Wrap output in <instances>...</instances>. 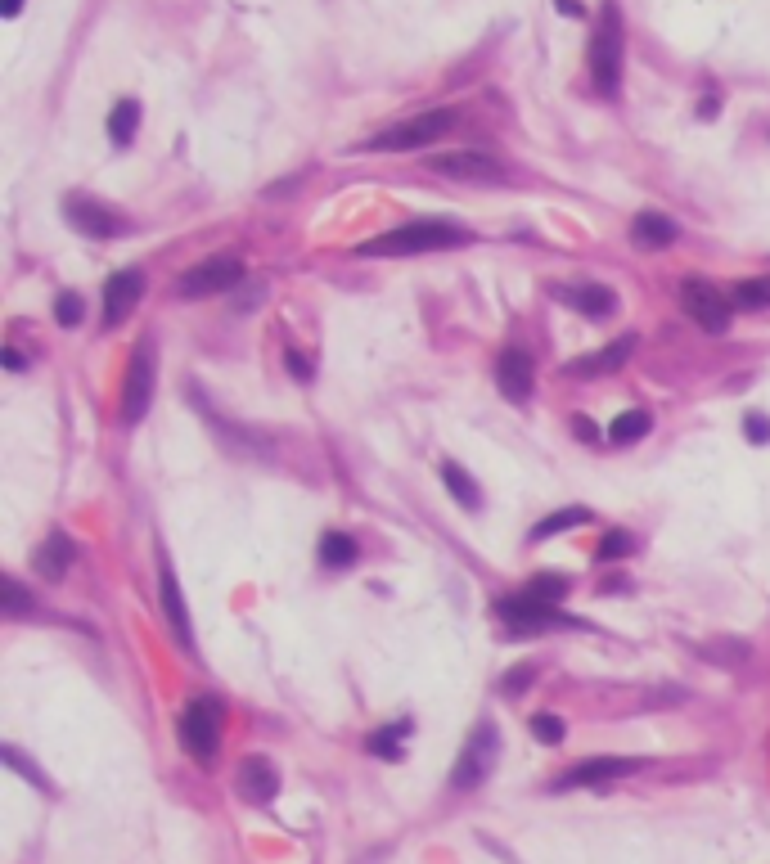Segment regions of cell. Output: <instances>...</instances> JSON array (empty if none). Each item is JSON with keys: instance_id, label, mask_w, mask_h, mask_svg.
<instances>
[{"instance_id": "1", "label": "cell", "mask_w": 770, "mask_h": 864, "mask_svg": "<svg viewBox=\"0 0 770 864\" xmlns=\"http://www.w3.org/2000/svg\"><path fill=\"white\" fill-rule=\"evenodd\" d=\"M460 243H469V230H460V225H451V221H437V216H428V221L397 225V230H388V234H379V239L361 243V248H356V257H415V252L460 248Z\"/></svg>"}, {"instance_id": "2", "label": "cell", "mask_w": 770, "mask_h": 864, "mask_svg": "<svg viewBox=\"0 0 770 864\" xmlns=\"http://www.w3.org/2000/svg\"><path fill=\"white\" fill-rule=\"evenodd\" d=\"M586 63H590V81H595L604 95H617V86H622V9H617L613 0H608L604 14H599Z\"/></svg>"}, {"instance_id": "3", "label": "cell", "mask_w": 770, "mask_h": 864, "mask_svg": "<svg viewBox=\"0 0 770 864\" xmlns=\"http://www.w3.org/2000/svg\"><path fill=\"white\" fill-rule=\"evenodd\" d=\"M451 126H455L451 108H428V113L406 117V122L379 131L374 140H365V149L370 153H415V149H424V144H437Z\"/></svg>"}, {"instance_id": "4", "label": "cell", "mask_w": 770, "mask_h": 864, "mask_svg": "<svg viewBox=\"0 0 770 864\" xmlns=\"http://www.w3.org/2000/svg\"><path fill=\"white\" fill-rule=\"evenodd\" d=\"M221 720H226V707H221L212 693H199V698H190V707L181 711V725H176V734H181L185 752H190L199 765H208L212 756H217Z\"/></svg>"}, {"instance_id": "5", "label": "cell", "mask_w": 770, "mask_h": 864, "mask_svg": "<svg viewBox=\"0 0 770 864\" xmlns=\"http://www.w3.org/2000/svg\"><path fill=\"white\" fill-rule=\"evenodd\" d=\"M244 279V261L239 257H208L199 266H190L181 279H176V297L185 302H199V297H212V293H226Z\"/></svg>"}, {"instance_id": "6", "label": "cell", "mask_w": 770, "mask_h": 864, "mask_svg": "<svg viewBox=\"0 0 770 864\" xmlns=\"http://www.w3.org/2000/svg\"><path fill=\"white\" fill-rule=\"evenodd\" d=\"M154 378H158V360H154V342H140L136 356H131L127 383H122V423H140L154 401Z\"/></svg>"}, {"instance_id": "7", "label": "cell", "mask_w": 770, "mask_h": 864, "mask_svg": "<svg viewBox=\"0 0 770 864\" xmlns=\"http://www.w3.org/2000/svg\"><path fill=\"white\" fill-rule=\"evenodd\" d=\"M644 756H590V761L572 765L554 779V792H572V788H599V783H613V779H626V774H640L644 770Z\"/></svg>"}, {"instance_id": "8", "label": "cell", "mask_w": 770, "mask_h": 864, "mask_svg": "<svg viewBox=\"0 0 770 864\" xmlns=\"http://www.w3.org/2000/svg\"><path fill=\"white\" fill-rule=\"evenodd\" d=\"M680 306L694 324H703L707 333H725L730 329V302L721 297V288L707 284V279H685L680 284Z\"/></svg>"}, {"instance_id": "9", "label": "cell", "mask_w": 770, "mask_h": 864, "mask_svg": "<svg viewBox=\"0 0 770 864\" xmlns=\"http://www.w3.org/2000/svg\"><path fill=\"white\" fill-rule=\"evenodd\" d=\"M64 212H68V225L82 230V234H91V239H113V234L127 230L122 212H113L109 203H100V198H91V194H68Z\"/></svg>"}, {"instance_id": "10", "label": "cell", "mask_w": 770, "mask_h": 864, "mask_svg": "<svg viewBox=\"0 0 770 864\" xmlns=\"http://www.w3.org/2000/svg\"><path fill=\"white\" fill-rule=\"evenodd\" d=\"M428 171H437V176H446V180H478V185H496V180H505V167H500L496 158H487V153H478V149L433 153V158H428Z\"/></svg>"}, {"instance_id": "11", "label": "cell", "mask_w": 770, "mask_h": 864, "mask_svg": "<svg viewBox=\"0 0 770 864\" xmlns=\"http://www.w3.org/2000/svg\"><path fill=\"white\" fill-rule=\"evenodd\" d=\"M491 761H496V729L491 725H478L469 734V743H464L460 761H455L451 770V788H478L482 779H487Z\"/></svg>"}, {"instance_id": "12", "label": "cell", "mask_w": 770, "mask_h": 864, "mask_svg": "<svg viewBox=\"0 0 770 864\" xmlns=\"http://www.w3.org/2000/svg\"><path fill=\"white\" fill-rule=\"evenodd\" d=\"M496 617L505 621L509 630H550V626H563V621H568V617H559V603H541L527 590L514 594V599H500Z\"/></svg>"}, {"instance_id": "13", "label": "cell", "mask_w": 770, "mask_h": 864, "mask_svg": "<svg viewBox=\"0 0 770 864\" xmlns=\"http://www.w3.org/2000/svg\"><path fill=\"white\" fill-rule=\"evenodd\" d=\"M158 585H163V612H167V626H172V639L194 657L199 653V644H194L190 608H185V594H181V585H176V572H172L167 558H158Z\"/></svg>"}, {"instance_id": "14", "label": "cell", "mask_w": 770, "mask_h": 864, "mask_svg": "<svg viewBox=\"0 0 770 864\" xmlns=\"http://www.w3.org/2000/svg\"><path fill=\"white\" fill-rule=\"evenodd\" d=\"M140 297H145V275H140V270H118V275H109V284H104V329H118V324L136 311Z\"/></svg>"}, {"instance_id": "15", "label": "cell", "mask_w": 770, "mask_h": 864, "mask_svg": "<svg viewBox=\"0 0 770 864\" xmlns=\"http://www.w3.org/2000/svg\"><path fill=\"white\" fill-rule=\"evenodd\" d=\"M496 383H500V392H505L509 401L523 405L527 396H532V383H536V365H532V356H527L523 347L500 351V360H496Z\"/></svg>"}, {"instance_id": "16", "label": "cell", "mask_w": 770, "mask_h": 864, "mask_svg": "<svg viewBox=\"0 0 770 864\" xmlns=\"http://www.w3.org/2000/svg\"><path fill=\"white\" fill-rule=\"evenodd\" d=\"M239 797L253 801V806H266V801H275V792H280V770H275L266 756H248L244 765H239Z\"/></svg>"}, {"instance_id": "17", "label": "cell", "mask_w": 770, "mask_h": 864, "mask_svg": "<svg viewBox=\"0 0 770 864\" xmlns=\"http://www.w3.org/2000/svg\"><path fill=\"white\" fill-rule=\"evenodd\" d=\"M73 558H77L73 536H68V531H50V536L41 540V549L32 554V567H37V576H46V581H64Z\"/></svg>"}, {"instance_id": "18", "label": "cell", "mask_w": 770, "mask_h": 864, "mask_svg": "<svg viewBox=\"0 0 770 864\" xmlns=\"http://www.w3.org/2000/svg\"><path fill=\"white\" fill-rule=\"evenodd\" d=\"M631 351H635V338L626 333V338L608 342V347L595 351V356H581L577 365H568V374H581V378H590V374H613V369H622L626 360H631Z\"/></svg>"}, {"instance_id": "19", "label": "cell", "mask_w": 770, "mask_h": 864, "mask_svg": "<svg viewBox=\"0 0 770 864\" xmlns=\"http://www.w3.org/2000/svg\"><path fill=\"white\" fill-rule=\"evenodd\" d=\"M631 243L635 248H667V243H676V221L662 212H640L631 221Z\"/></svg>"}, {"instance_id": "20", "label": "cell", "mask_w": 770, "mask_h": 864, "mask_svg": "<svg viewBox=\"0 0 770 864\" xmlns=\"http://www.w3.org/2000/svg\"><path fill=\"white\" fill-rule=\"evenodd\" d=\"M406 734H410V720H392V725L374 729V734L365 738V747H370L379 761H401V756H406Z\"/></svg>"}, {"instance_id": "21", "label": "cell", "mask_w": 770, "mask_h": 864, "mask_svg": "<svg viewBox=\"0 0 770 864\" xmlns=\"http://www.w3.org/2000/svg\"><path fill=\"white\" fill-rule=\"evenodd\" d=\"M140 117H145L140 99H118V108H109V140L118 144V149H127V144L136 140Z\"/></svg>"}, {"instance_id": "22", "label": "cell", "mask_w": 770, "mask_h": 864, "mask_svg": "<svg viewBox=\"0 0 770 864\" xmlns=\"http://www.w3.org/2000/svg\"><path fill=\"white\" fill-rule=\"evenodd\" d=\"M590 522V509H581V504H568V509H554L550 518H541L532 527V545H541V540H550V536H559V531H572V527H586Z\"/></svg>"}, {"instance_id": "23", "label": "cell", "mask_w": 770, "mask_h": 864, "mask_svg": "<svg viewBox=\"0 0 770 864\" xmlns=\"http://www.w3.org/2000/svg\"><path fill=\"white\" fill-rule=\"evenodd\" d=\"M316 554H320V563H325V567H352L361 549H356V540L347 536V531H325Z\"/></svg>"}, {"instance_id": "24", "label": "cell", "mask_w": 770, "mask_h": 864, "mask_svg": "<svg viewBox=\"0 0 770 864\" xmlns=\"http://www.w3.org/2000/svg\"><path fill=\"white\" fill-rule=\"evenodd\" d=\"M649 428H653L649 410H626L608 423V441H613V446H631V441H640Z\"/></svg>"}, {"instance_id": "25", "label": "cell", "mask_w": 770, "mask_h": 864, "mask_svg": "<svg viewBox=\"0 0 770 864\" xmlns=\"http://www.w3.org/2000/svg\"><path fill=\"white\" fill-rule=\"evenodd\" d=\"M442 482H446V491H451L455 500L464 504V509H478V504H482V491H478V482H473V477L464 473L460 464H451V459H446V464H442Z\"/></svg>"}, {"instance_id": "26", "label": "cell", "mask_w": 770, "mask_h": 864, "mask_svg": "<svg viewBox=\"0 0 770 864\" xmlns=\"http://www.w3.org/2000/svg\"><path fill=\"white\" fill-rule=\"evenodd\" d=\"M568 297L577 311H586V315H608L613 311V288H599V284H581V288H568Z\"/></svg>"}, {"instance_id": "27", "label": "cell", "mask_w": 770, "mask_h": 864, "mask_svg": "<svg viewBox=\"0 0 770 864\" xmlns=\"http://www.w3.org/2000/svg\"><path fill=\"white\" fill-rule=\"evenodd\" d=\"M527 594H536L541 603H559L563 594H568V581H563L559 572H536L532 581H527Z\"/></svg>"}, {"instance_id": "28", "label": "cell", "mask_w": 770, "mask_h": 864, "mask_svg": "<svg viewBox=\"0 0 770 864\" xmlns=\"http://www.w3.org/2000/svg\"><path fill=\"white\" fill-rule=\"evenodd\" d=\"M82 315H86V302H82V293H59V297H55V320L64 324V329H73V324H82Z\"/></svg>"}, {"instance_id": "29", "label": "cell", "mask_w": 770, "mask_h": 864, "mask_svg": "<svg viewBox=\"0 0 770 864\" xmlns=\"http://www.w3.org/2000/svg\"><path fill=\"white\" fill-rule=\"evenodd\" d=\"M734 302L739 306H770V279H743L734 288Z\"/></svg>"}, {"instance_id": "30", "label": "cell", "mask_w": 770, "mask_h": 864, "mask_svg": "<svg viewBox=\"0 0 770 864\" xmlns=\"http://www.w3.org/2000/svg\"><path fill=\"white\" fill-rule=\"evenodd\" d=\"M527 729H532L536 743H550V747H554V743H563V720H559V716H550V711L532 716V725H527Z\"/></svg>"}, {"instance_id": "31", "label": "cell", "mask_w": 770, "mask_h": 864, "mask_svg": "<svg viewBox=\"0 0 770 864\" xmlns=\"http://www.w3.org/2000/svg\"><path fill=\"white\" fill-rule=\"evenodd\" d=\"M532 675H536V666H532V662H518L514 671H505V675H500V684H496V689L505 693V698H518V693L527 689V680H532Z\"/></svg>"}, {"instance_id": "32", "label": "cell", "mask_w": 770, "mask_h": 864, "mask_svg": "<svg viewBox=\"0 0 770 864\" xmlns=\"http://www.w3.org/2000/svg\"><path fill=\"white\" fill-rule=\"evenodd\" d=\"M631 549H635V540H631V531H622V527L608 531V536L599 540V558H604V563H608V558H626Z\"/></svg>"}, {"instance_id": "33", "label": "cell", "mask_w": 770, "mask_h": 864, "mask_svg": "<svg viewBox=\"0 0 770 864\" xmlns=\"http://www.w3.org/2000/svg\"><path fill=\"white\" fill-rule=\"evenodd\" d=\"M284 369H289L293 378H298V383H311V378H316V365H311V356L307 351H284Z\"/></svg>"}, {"instance_id": "34", "label": "cell", "mask_w": 770, "mask_h": 864, "mask_svg": "<svg viewBox=\"0 0 770 864\" xmlns=\"http://www.w3.org/2000/svg\"><path fill=\"white\" fill-rule=\"evenodd\" d=\"M743 432H748V441L766 446V441H770V419H766V414H748V419H743Z\"/></svg>"}, {"instance_id": "35", "label": "cell", "mask_w": 770, "mask_h": 864, "mask_svg": "<svg viewBox=\"0 0 770 864\" xmlns=\"http://www.w3.org/2000/svg\"><path fill=\"white\" fill-rule=\"evenodd\" d=\"M0 590H5V612H14V617H23V612H28V594L19 590V581H5Z\"/></svg>"}, {"instance_id": "36", "label": "cell", "mask_w": 770, "mask_h": 864, "mask_svg": "<svg viewBox=\"0 0 770 864\" xmlns=\"http://www.w3.org/2000/svg\"><path fill=\"white\" fill-rule=\"evenodd\" d=\"M559 14H586V5H581V0H559Z\"/></svg>"}, {"instance_id": "37", "label": "cell", "mask_w": 770, "mask_h": 864, "mask_svg": "<svg viewBox=\"0 0 770 864\" xmlns=\"http://www.w3.org/2000/svg\"><path fill=\"white\" fill-rule=\"evenodd\" d=\"M572 428H577V437H581V441H595V428H590V419H577Z\"/></svg>"}, {"instance_id": "38", "label": "cell", "mask_w": 770, "mask_h": 864, "mask_svg": "<svg viewBox=\"0 0 770 864\" xmlns=\"http://www.w3.org/2000/svg\"><path fill=\"white\" fill-rule=\"evenodd\" d=\"M5 365H10V369H23V365H28V360H23L14 347H5Z\"/></svg>"}, {"instance_id": "39", "label": "cell", "mask_w": 770, "mask_h": 864, "mask_svg": "<svg viewBox=\"0 0 770 864\" xmlns=\"http://www.w3.org/2000/svg\"><path fill=\"white\" fill-rule=\"evenodd\" d=\"M19 9H23V0H0V14H5V18H14Z\"/></svg>"}]
</instances>
